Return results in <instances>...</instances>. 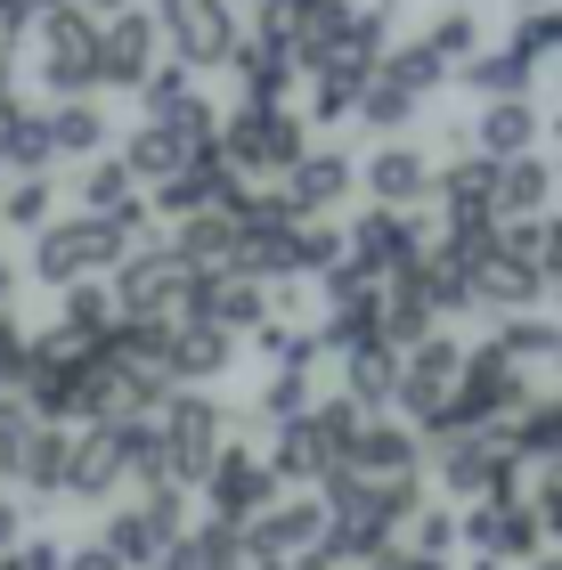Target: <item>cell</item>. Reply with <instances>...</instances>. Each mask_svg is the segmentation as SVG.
I'll use <instances>...</instances> for the list:
<instances>
[{"label":"cell","instance_id":"obj_1","mask_svg":"<svg viewBox=\"0 0 562 570\" xmlns=\"http://www.w3.org/2000/svg\"><path fill=\"white\" fill-rule=\"evenodd\" d=\"M228 449V400L204 392V383H180V392L156 400V456H147L139 489H204L213 456Z\"/></svg>","mask_w":562,"mask_h":570},{"label":"cell","instance_id":"obj_2","mask_svg":"<svg viewBox=\"0 0 562 570\" xmlns=\"http://www.w3.org/2000/svg\"><path fill=\"white\" fill-rule=\"evenodd\" d=\"M131 245H147V220H115V213H66L33 237V277L41 285H82V277H107Z\"/></svg>","mask_w":562,"mask_h":570},{"label":"cell","instance_id":"obj_3","mask_svg":"<svg viewBox=\"0 0 562 570\" xmlns=\"http://www.w3.org/2000/svg\"><path fill=\"white\" fill-rule=\"evenodd\" d=\"M359 424H367V407L359 400H310L302 416H286V424H269V464H277V481H335L343 473V456H351V440H359Z\"/></svg>","mask_w":562,"mask_h":570},{"label":"cell","instance_id":"obj_4","mask_svg":"<svg viewBox=\"0 0 562 570\" xmlns=\"http://www.w3.org/2000/svg\"><path fill=\"white\" fill-rule=\"evenodd\" d=\"M213 147L245 188H277V179L310 155V122H302V107H237V115H220Z\"/></svg>","mask_w":562,"mask_h":570},{"label":"cell","instance_id":"obj_5","mask_svg":"<svg viewBox=\"0 0 562 570\" xmlns=\"http://www.w3.org/2000/svg\"><path fill=\"white\" fill-rule=\"evenodd\" d=\"M196 262H180L171 245H131L115 262V309L131 326H180L188 302H196Z\"/></svg>","mask_w":562,"mask_h":570},{"label":"cell","instance_id":"obj_6","mask_svg":"<svg viewBox=\"0 0 562 570\" xmlns=\"http://www.w3.org/2000/svg\"><path fill=\"white\" fill-rule=\"evenodd\" d=\"M424 464H432V481L448 489V498H490V489H514L522 481V456H514V440H505L497 424H456V432H432L424 440Z\"/></svg>","mask_w":562,"mask_h":570},{"label":"cell","instance_id":"obj_7","mask_svg":"<svg viewBox=\"0 0 562 570\" xmlns=\"http://www.w3.org/2000/svg\"><path fill=\"white\" fill-rule=\"evenodd\" d=\"M164 49L188 73H228V58L245 49V9L237 0H156Z\"/></svg>","mask_w":562,"mask_h":570},{"label":"cell","instance_id":"obj_8","mask_svg":"<svg viewBox=\"0 0 562 570\" xmlns=\"http://www.w3.org/2000/svg\"><path fill=\"white\" fill-rule=\"evenodd\" d=\"M456 375H465V343H456V334H424V343L400 351V392H392V407L432 440L441 416H448V400H456Z\"/></svg>","mask_w":562,"mask_h":570},{"label":"cell","instance_id":"obj_9","mask_svg":"<svg viewBox=\"0 0 562 570\" xmlns=\"http://www.w3.org/2000/svg\"><path fill=\"white\" fill-rule=\"evenodd\" d=\"M33 41H41V90L49 98H98V17L90 9H49L33 17Z\"/></svg>","mask_w":562,"mask_h":570},{"label":"cell","instance_id":"obj_10","mask_svg":"<svg viewBox=\"0 0 562 570\" xmlns=\"http://www.w3.org/2000/svg\"><path fill=\"white\" fill-rule=\"evenodd\" d=\"M456 538H465L473 554H490V562H530L546 547V522H539V505H530V489H490V498H473L465 513H456Z\"/></svg>","mask_w":562,"mask_h":570},{"label":"cell","instance_id":"obj_11","mask_svg":"<svg viewBox=\"0 0 562 570\" xmlns=\"http://www.w3.org/2000/svg\"><path fill=\"white\" fill-rule=\"evenodd\" d=\"M107 547L131 562V570H164L171 554H180V538H188V522H180V489H139L131 505H115L107 513Z\"/></svg>","mask_w":562,"mask_h":570},{"label":"cell","instance_id":"obj_12","mask_svg":"<svg viewBox=\"0 0 562 570\" xmlns=\"http://www.w3.org/2000/svg\"><path fill=\"white\" fill-rule=\"evenodd\" d=\"M432 179H441V155H432L416 131H407V139H375V147L359 155L367 204H392V213H424V204H432Z\"/></svg>","mask_w":562,"mask_h":570},{"label":"cell","instance_id":"obj_13","mask_svg":"<svg viewBox=\"0 0 562 570\" xmlns=\"http://www.w3.org/2000/svg\"><path fill=\"white\" fill-rule=\"evenodd\" d=\"M286 498V481H277V464H269V449H228L213 456V473H204V505H213V522H253L262 505H277Z\"/></svg>","mask_w":562,"mask_h":570},{"label":"cell","instance_id":"obj_14","mask_svg":"<svg viewBox=\"0 0 562 570\" xmlns=\"http://www.w3.org/2000/svg\"><path fill=\"white\" fill-rule=\"evenodd\" d=\"M343 253L351 262H367L375 277H400V269H416L432 237H424V220L416 213H392V204H367L359 220H343Z\"/></svg>","mask_w":562,"mask_h":570},{"label":"cell","instance_id":"obj_15","mask_svg":"<svg viewBox=\"0 0 562 570\" xmlns=\"http://www.w3.org/2000/svg\"><path fill=\"white\" fill-rule=\"evenodd\" d=\"M318 538H326V498H277L245 522V554H253V570H286V562L310 554Z\"/></svg>","mask_w":562,"mask_h":570},{"label":"cell","instance_id":"obj_16","mask_svg":"<svg viewBox=\"0 0 562 570\" xmlns=\"http://www.w3.org/2000/svg\"><path fill=\"white\" fill-rule=\"evenodd\" d=\"M156 58H164V24H156V9H115L107 24H98V90H139L147 73H156Z\"/></svg>","mask_w":562,"mask_h":570},{"label":"cell","instance_id":"obj_17","mask_svg":"<svg viewBox=\"0 0 562 570\" xmlns=\"http://www.w3.org/2000/svg\"><path fill=\"white\" fill-rule=\"evenodd\" d=\"M139 115L164 122V131H180V139H196V147L220 139V107L196 90L188 66H156V73H147V82H139Z\"/></svg>","mask_w":562,"mask_h":570},{"label":"cell","instance_id":"obj_18","mask_svg":"<svg viewBox=\"0 0 562 570\" xmlns=\"http://www.w3.org/2000/svg\"><path fill=\"white\" fill-rule=\"evenodd\" d=\"M277 196H286L294 213H326V220H335L343 204L359 196V155L335 147V139H326V147L310 139V155H302V164H294L286 179H277Z\"/></svg>","mask_w":562,"mask_h":570},{"label":"cell","instance_id":"obj_19","mask_svg":"<svg viewBox=\"0 0 562 570\" xmlns=\"http://www.w3.org/2000/svg\"><path fill=\"white\" fill-rule=\"evenodd\" d=\"M245 188V179L237 171H228L220 164V147H204V155H188V164L180 171H171L164 179V188H147V213H156V220H188V213H220V204L228 196H237Z\"/></svg>","mask_w":562,"mask_h":570},{"label":"cell","instance_id":"obj_20","mask_svg":"<svg viewBox=\"0 0 562 570\" xmlns=\"http://www.w3.org/2000/svg\"><path fill=\"white\" fill-rule=\"evenodd\" d=\"M237 334L228 326H213V318H180V326H164V367H171V392H180V383H204V392H213V383L237 367Z\"/></svg>","mask_w":562,"mask_h":570},{"label":"cell","instance_id":"obj_21","mask_svg":"<svg viewBox=\"0 0 562 570\" xmlns=\"http://www.w3.org/2000/svg\"><path fill=\"white\" fill-rule=\"evenodd\" d=\"M465 131H473V155H490V164H505V155H539L546 147V107H539V98H481Z\"/></svg>","mask_w":562,"mask_h":570},{"label":"cell","instance_id":"obj_22","mask_svg":"<svg viewBox=\"0 0 562 570\" xmlns=\"http://www.w3.org/2000/svg\"><path fill=\"white\" fill-rule=\"evenodd\" d=\"M228 73H237V107H286V90H302V66L286 41L253 33L245 24V49L228 58Z\"/></svg>","mask_w":562,"mask_h":570},{"label":"cell","instance_id":"obj_23","mask_svg":"<svg viewBox=\"0 0 562 570\" xmlns=\"http://www.w3.org/2000/svg\"><path fill=\"white\" fill-rule=\"evenodd\" d=\"M343 473H359V481L424 473V432H416V424H383V416H367L359 440H351V456H343Z\"/></svg>","mask_w":562,"mask_h":570},{"label":"cell","instance_id":"obj_24","mask_svg":"<svg viewBox=\"0 0 562 570\" xmlns=\"http://www.w3.org/2000/svg\"><path fill=\"white\" fill-rule=\"evenodd\" d=\"M539 294H546V269L530 262V253H514V245H497L490 262L473 269V309H490V318H505V309H539Z\"/></svg>","mask_w":562,"mask_h":570},{"label":"cell","instance_id":"obj_25","mask_svg":"<svg viewBox=\"0 0 562 570\" xmlns=\"http://www.w3.org/2000/svg\"><path fill=\"white\" fill-rule=\"evenodd\" d=\"M456 82H465L473 98H530L546 82V66H530L514 41H481L465 66H456Z\"/></svg>","mask_w":562,"mask_h":570},{"label":"cell","instance_id":"obj_26","mask_svg":"<svg viewBox=\"0 0 562 570\" xmlns=\"http://www.w3.org/2000/svg\"><path fill=\"white\" fill-rule=\"evenodd\" d=\"M554 155L539 147V155H505L497 164V220H539V213H554Z\"/></svg>","mask_w":562,"mask_h":570},{"label":"cell","instance_id":"obj_27","mask_svg":"<svg viewBox=\"0 0 562 570\" xmlns=\"http://www.w3.org/2000/svg\"><path fill=\"white\" fill-rule=\"evenodd\" d=\"M335 367H343V400H359V407H392V392H400V351L383 343V334H367V343H343V351H335Z\"/></svg>","mask_w":562,"mask_h":570},{"label":"cell","instance_id":"obj_28","mask_svg":"<svg viewBox=\"0 0 562 570\" xmlns=\"http://www.w3.org/2000/svg\"><path fill=\"white\" fill-rule=\"evenodd\" d=\"M416 41H424L432 58H441V66L456 73V66H465L481 41H490V17H481L473 0H432V9H424V24H416Z\"/></svg>","mask_w":562,"mask_h":570},{"label":"cell","instance_id":"obj_29","mask_svg":"<svg viewBox=\"0 0 562 570\" xmlns=\"http://www.w3.org/2000/svg\"><path fill=\"white\" fill-rule=\"evenodd\" d=\"M41 131H49V155H98L115 139V122H107V107H98V98H49L41 107Z\"/></svg>","mask_w":562,"mask_h":570},{"label":"cell","instance_id":"obj_30","mask_svg":"<svg viewBox=\"0 0 562 570\" xmlns=\"http://www.w3.org/2000/svg\"><path fill=\"white\" fill-rule=\"evenodd\" d=\"M432 196H441V213H490L497 220V164L473 155V147H456L441 164V179H432Z\"/></svg>","mask_w":562,"mask_h":570},{"label":"cell","instance_id":"obj_31","mask_svg":"<svg viewBox=\"0 0 562 570\" xmlns=\"http://www.w3.org/2000/svg\"><path fill=\"white\" fill-rule=\"evenodd\" d=\"M82 213H115V220H156L147 213V188L131 179L122 155H90L82 164Z\"/></svg>","mask_w":562,"mask_h":570},{"label":"cell","instance_id":"obj_32","mask_svg":"<svg viewBox=\"0 0 562 570\" xmlns=\"http://www.w3.org/2000/svg\"><path fill=\"white\" fill-rule=\"evenodd\" d=\"M490 351H497V358H514L522 375H539V367H554L562 326H554V318H539V309H505V318L490 326Z\"/></svg>","mask_w":562,"mask_h":570},{"label":"cell","instance_id":"obj_33","mask_svg":"<svg viewBox=\"0 0 562 570\" xmlns=\"http://www.w3.org/2000/svg\"><path fill=\"white\" fill-rule=\"evenodd\" d=\"M302 82H310V98H302V122H310V131H343V122L359 115V90H367L359 66H318V73H302Z\"/></svg>","mask_w":562,"mask_h":570},{"label":"cell","instance_id":"obj_34","mask_svg":"<svg viewBox=\"0 0 562 570\" xmlns=\"http://www.w3.org/2000/svg\"><path fill=\"white\" fill-rule=\"evenodd\" d=\"M188 155H204V147H196V139H180V131H164V122H139V131L122 139V164H131L139 188H164V179L180 171Z\"/></svg>","mask_w":562,"mask_h":570},{"label":"cell","instance_id":"obj_35","mask_svg":"<svg viewBox=\"0 0 562 570\" xmlns=\"http://www.w3.org/2000/svg\"><path fill=\"white\" fill-rule=\"evenodd\" d=\"M416 115H424V98L416 90H400L392 73H367V90H359V131H375V139H407L416 131Z\"/></svg>","mask_w":562,"mask_h":570},{"label":"cell","instance_id":"obj_36","mask_svg":"<svg viewBox=\"0 0 562 570\" xmlns=\"http://www.w3.org/2000/svg\"><path fill=\"white\" fill-rule=\"evenodd\" d=\"M49 220H58V179H49V171H17L9 196H0V228H17V237H41Z\"/></svg>","mask_w":562,"mask_h":570},{"label":"cell","instance_id":"obj_37","mask_svg":"<svg viewBox=\"0 0 562 570\" xmlns=\"http://www.w3.org/2000/svg\"><path fill=\"white\" fill-rule=\"evenodd\" d=\"M188 570H253L245 530H237V522H204V530H188Z\"/></svg>","mask_w":562,"mask_h":570},{"label":"cell","instance_id":"obj_38","mask_svg":"<svg viewBox=\"0 0 562 570\" xmlns=\"http://www.w3.org/2000/svg\"><path fill=\"white\" fill-rule=\"evenodd\" d=\"M400 538H407V547H424V554H456V547H465V538H456V513H448V505H432V498L407 513V530H400Z\"/></svg>","mask_w":562,"mask_h":570},{"label":"cell","instance_id":"obj_39","mask_svg":"<svg viewBox=\"0 0 562 570\" xmlns=\"http://www.w3.org/2000/svg\"><path fill=\"white\" fill-rule=\"evenodd\" d=\"M367 570H448V554H424V547H407V538H392Z\"/></svg>","mask_w":562,"mask_h":570},{"label":"cell","instance_id":"obj_40","mask_svg":"<svg viewBox=\"0 0 562 570\" xmlns=\"http://www.w3.org/2000/svg\"><path fill=\"white\" fill-rule=\"evenodd\" d=\"M66 570H131L107 538H82V547H66Z\"/></svg>","mask_w":562,"mask_h":570},{"label":"cell","instance_id":"obj_41","mask_svg":"<svg viewBox=\"0 0 562 570\" xmlns=\"http://www.w3.org/2000/svg\"><path fill=\"white\" fill-rule=\"evenodd\" d=\"M24 538V513H17V498H0V547H17Z\"/></svg>","mask_w":562,"mask_h":570},{"label":"cell","instance_id":"obj_42","mask_svg":"<svg viewBox=\"0 0 562 570\" xmlns=\"http://www.w3.org/2000/svg\"><path fill=\"white\" fill-rule=\"evenodd\" d=\"M9 294H17V262L0 253V309H9Z\"/></svg>","mask_w":562,"mask_h":570},{"label":"cell","instance_id":"obj_43","mask_svg":"<svg viewBox=\"0 0 562 570\" xmlns=\"http://www.w3.org/2000/svg\"><path fill=\"white\" fill-rule=\"evenodd\" d=\"M546 155H554V171H562V115H546Z\"/></svg>","mask_w":562,"mask_h":570},{"label":"cell","instance_id":"obj_44","mask_svg":"<svg viewBox=\"0 0 562 570\" xmlns=\"http://www.w3.org/2000/svg\"><path fill=\"white\" fill-rule=\"evenodd\" d=\"M522 570H562V547H539V554H530Z\"/></svg>","mask_w":562,"mask_h":570},{"label":"cell","instance_id":"obj_45","mask_svg":"<svg viewBox=\"0 0 562 570\" xmlns=\"http://www.w3.org/2000/svg\"><path fill=\"white\" fill-rule=\"evenodd\" d=\"M73 9H90V17H115V9H131V0H73Z\"/></svg>","mask_w":562,"mask_h":570},{"label":"cell","instance_id":"obj_46","mask_svg":"<svg viewBox=\"0 0 562 570\" xmlns=\"http://www.w3.org/2000/svg\"><path fill=\"white\" fill-rule=\"evenodd\" d=\"M473 570H505V562H490V554H481V562H473Z\"/></svg>","mask_w":562,"mask_h":570},{"label":"cell","instance_id":"obj_47","mask_svg":"<svg viewBox=\"0 0 562 570\" xmlns=\"http://www.w3.org/2000/svg\"><path fill=\"white\" fill-rule=\"evenodd\" d=\"M546 73H554V90H562V58H554V66H546Z\"/></svg>","mask_w":562,"mask_h":570},{"label":"cell","instance_id":"obj_48","mask_svg":"<svg viewBox=\"0 0 562 570\" xmlns=\"http://www.w3.org/2000/svg\"><path fill=\"white\" fill-rule=\"evenodd\" d=\"M237 9H245V0H237ZM253 9H269V0H253Z\"/></svg>","mask_w":562,"mask_h":570},{"label":"cell","instance_id":"obj_49","mask_svg":"<svg viewBox=\"0 0 562 570\" xmlns=\"http://www.w3.org/2000/svg\"><path fill=\"white\" fill-rule=\"evenodd\" d=\"M164 570H171V562H164Z\"/></svg>","mask_w":562,"mask_h":570}]
</instances>
